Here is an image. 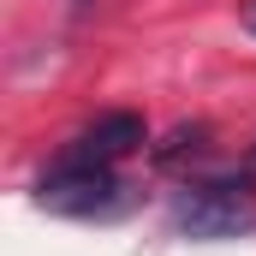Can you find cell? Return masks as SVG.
Here are the masks:
<instances>
[{
  "label": "cell",
  "mask_w": 256,
  "mask_h": 256,
  "mask_svg": "<svg viewBox=\"0 0 256 256\" xmlns=\"http://www.w3.org/2000/svg\"><path fill=\"white\" fill-rule=\"evenodd\" d=\"M173 220L191 232V238H232L256 220V191L250 179H208V185H191L179 196Z\"/></svg>",
  "instance_id": "obj_1"
},
{
  "label": "cell",
  "mask_w": 256,
  "mask_h": 256,
  "mask_svg": "<svg viewBox=\"0 0 256 256\" xmlns=\"http://www.w3.org/2000/svg\"><path fill=\"white\" fill-rule=\"evenodd\" d=\"M120 173L114 167H90V161H54L36 185V202L54 214H108L120 202Z\"/></svg>",
  "instance_id": "obj_2"
},
{
  "label": "cell",
  "mask_w": 256,
  "mask_h": 256,
  "mask_svg": "<svg viewBox=\"0 0 256 256\" xmlns=\"http://www.w3.org/2000/svg\"><path fill=\"white\" fill-rule=\"evenodd\" d=\"M143 120L137 114H102L96 126H84L72 143L60 149V161H90V167H114V161H126L131 149H143Z\"/></svg>",
  "instance_id": "obj_3"
},
{
  "label": "cell",
  "mask_w": 256,
  "mask_h": 256,
  "mask_svg": "<svg viewBox=\"0 0 256 256\" xmlns=\"http://www.w3.org/2000/svg\"><path fill=\"white\" fill-rule=\"evenodd\" d=\"M250 173H256V149H250Z\"/></svg>",
  "instance_id": "obj_4"
},
{
  "label": "cell",
  "mask_w": 256,
  "mask_h": 256,
  "mask_svg": "<svg viewBox=\"0 0 256 256\" xmlns=\"http://www.w3.org/2000/svg\"><path fill=\"white\" fill-rule=\"evenodd\" d=\"M250 30H256V6H250Z\"/></svg>",
  "instance_id": "obj_5"
}]
</instances>
